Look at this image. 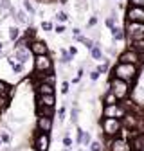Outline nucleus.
<instances>
[{"mask_svg": "<svg viewBox=\"0 0 144 151\" xmlns=\"http://www.w3.org/2000/svg\"><path fill=\"white\" fill-rule=\"evenodd\" d=\"M0 56H2V50H0Z\"/></svg>", "mask_w": 144, "mask_h": 151, "instance_id": "nucleus-46", "label": "nucleus"}, {"mask_svg": "<svg viewBox=\"0 0 144 151\" xmlns=\"http://www.w3.org/2000/svg\"><path fill=\"white\" fill-rule=\"evenodd\" d=\"M49 144H50L49 133L40 131V133L36 135V140H34V149L36 151H49Z\"/></svg>", "mask_w": 144, "mask_h": 151, "instance_id": "nucleus-9", "label": "nucleus"}, {"mask_svg": "<svg viewBox=\"0 0 144 151\" xmlns=\"http://www.w3.org/2000/svg\"><path fill=\"white\" fill-rule=\"evenodd\" d=\"M130 146H132V149H133V151H144V131L133 133Z\"/></svg>", "mask_w": 144, "mask_h": 151, "instance_id": "nucleus-11", "label": "nucleus"}, {"mask_svg": "<svg viewBox=\"0 0 144 151\" xmlns=\"http://www.w3.org/2000/svg\"><path fill=\"white\" fill-rule=\"evenodd\" d=\"M97 70H99L101 74H103V72H106V70H108V63H103V65H99V67H97Z\"/></svg>", "mask_w": 144, "mask_h": 151, "instance_id": "nucleus-35", "label": "nucleus"}, {"mask_svg": "<svg viewBox=\"0 0 144 151\" xmlns=\"http://www.w3.org/2000/svg\"><path fill=\"white\" fill-rule=\"evenodd\" d=\"M0 135H2V140H4L6 144H9V142H11V137H9L7 131H4V133H0Z\"/></svg>", "mask_w": 144, "mask_h": 151, "instance_id": "nucleus-30", "label": "nucleus"}, {"mask_svg": "<svg viewBox=\"0 0 144 151\" xmlns=\"http://www.w3.org/2000/svg\"><path fill=\"white\" fill-rule=\"evenodd\" d=\"M106 25L110 27V29H114L115 25H114V16H110V18H106Z\"/></svg>", "mask_w": 144, "mask_h": 151, "instance_id": "nucleus-34", "label": "nucleus"}, {"mask_svg": "<svg viewBox=\"0 0 144 151\" xmlns=\"http://www.w3.org/2000/svg\"><path fill=\"white\" fill-rule=\"evenodd\" d=\"M124 32H126V31H122V29H119V27H114V29H112L114 40H115V42H121L122 38H124Z\"/></svg>", "mask_w": 144, "mask_h": 151, "instance_id": "nucleus-20", "label": "nucleus"}, {"mask_svg": "<svg viewBox=\"0 0 144 151\" xmlns=\"http://www.w3.org/2000/svg\"><path fill=\"white\" fill-rule=\"evenodd\" d=\"M56 18H58L60 22H67V14H65L63 11H58V13H56Z\"/></svg>", "mask_w": 144, "mask_h": 151, "instance_id": "nucleus-28", "label": "nucleus"}, {"mask_svg": "<svg viewBox=\"0 0 144 151\" xmlns=\"http://www.w3.org/2000/svg\"><path fill=\"white\" fill-rule=\"evenodd\" d=\"M110 151H132V146L126 139H115L110 144Z\"/></svg>", "mask_w": 144, "mask_h": 151, "instance_id": "nucleus-12", "label": "nucleus"}, {"mask_svg": "<svg viewBox=\"0 0 144 151\" xmlns=\"http://www.w3.org/2000/svg\"><path fill=\"white\" fill-rule=\"evenodd\" d=\"M117 101H119V99H117V96H115V93H114L112 90H110V92H108L106 96H104V106H106V104H115Z\"/></svg>", "mask_w": 144, "mask_h": 151, "instance_id": "nucleus-19", "label": "nucleus"}, {"mask_svg": "<svg viewBox=\"0 0 144 151\" xmlns=\"http://www.w3.org/2000/svg\"><path fill=\"white\" fill-rule=\"evenodd\" d=\"M2 47H4V45H2V42H0V50H2Z\"/></svg>", "mask_w": 144, "mask_h": 151, "instance_id": "nucleus-45", "label": "nucleus"}, {"mask_svg": "<svg viewBox=\"0 0 144 151\" xmlns=\"http://www.w3.org/2000/svg\"><path fill=\"white\" fill-rule=\"evenodd\" d=\"M112 76H114V78H119V79H124V81L132 83L133 78L137 76V65L135 63H121L119 61V65L114 68Z\"/></svg>", "mask_w": 144, "mask_h": 151, "instance_id": "nucleus-1", "label": "nucleus"}, {"mask_svg": "<svg viewBox=\"0 0 144 151\" xmlns=\"http://www.w3.org/2000/svg\"><path fill=\"white\" fill-rule=\"evenodd\" d=\"M130 4H132V6H140V7H144V0H130Z\"/></svg>", "mask_w": 144, "mask_h": 151, "instance_id": "nucleus-32", "label": "nucleus"}, {"mask_svg": "<svg viewBox=\"0 0 144 151\" xmlns=\"http://www.w3.org/2000/svg\"><path fill=\"white\" fill-rule=\"evenodd\" d=\"M90 50H92V58L94 60H101L103 58V52H101V49L97 45H94V49H90Z\"/></svg>", "mask_w": 144, "mask_h": 151, "instance_id": "nucleus-23", "label": "nucleus"}, {"mask_svg": "<svg viewBox=\"0 0 144 151\" xmlns=\"http://www.w3.org/2000/svg\"><path fill=\"white\" fill-rule=\"evenodd\" d=\"M78 135H79V137H78V142H79L81 146H88V144H90V135L86 133L85 129H78Z\"/></svg>", "mask_w": 144, "mask_h": 151, "instance_id": "nucleus-18", "label": "nucleus"}, {"mask_svg": "<svg viewBox=\"0 0 144 151\" xmlns=\"http://www.w3.org/2000/svg\"><path fill=\"white\" fill-rule=\"evenodd\" d=\"M9 38H11L13 42H16L18 38H20V31H18V27H11L9 29Z\"/></svg>", "mask_w": 144, "mask_h": 151, "instance_id": "nucleus-21", "label": "nucleus"}, {"mask_svg": "<svg viewBox=\"0 0 144 151\" xmlns=\"http://www.w3.org/2000/svg\"><path fill=\"white\" fill-rule=\"evenodd\" d=\"M103 113H104V117H114V119H122L124 115H126V108L124 106H121V104H106L104 106V110H103Z\"/></svg>", "mask_w": 144, "mask_h": 151, "instance_id": "nucleus-6", "label": "nucleus"}, {"mask_svg": "<svg viewBox=\"0 0 144 151\" xmlns=\"http://www.w3.org/2000/svg\"><path fill=\"white\" fill-rule=\"evenodd\" d=\"M29 49H31V52H32L34 56H42V54H47V52H49L45 42H40V40H32L31 45H29Z\"/></svg>", "mask_w": 144, "mask_h": 151, "instance_id": "nucleus-10", "label": "nucleus"}, {"mask_svg": "<svg viewBox=\"0 0 144 151\" xmlns=\"http://www.w3.org/2000/svg\"><path fill=\"white\" fill-rule=\"evenodd\" d=\"M96 22H97V18H96V16H92V18H90V20H88V25L92 27V25H96Z\"/></svg>", "mask_w": 144, "mask_h": 151, "instance_id": "nucleus-39", "label": "nucleus"}, {"mask_svg": "<svg viewBox=\"0 0 144 151\" xmlns=\"http://www.w3.org/2000/svg\"><path fill=\"white\" fill-rule=\"evenodd\" d=\"M52 129V119L50 117H38V131H49Z\"/></svg>", "mask_w": 144, "mask_h": 151, "instance_id": "nucleus-15", "label": "nucleus"}, {"mask_svg": "<svg viewBox=\"0 0 144 151\" xmlns=\"http://www.w3.org/2000/svg\"><path fill=\"white\" fill-rule=\"evenodd\" d=\"M42 27H43L45 31H50V29H52V24H50V22H43V24H42Z\"/></svg>", "mask_w": 144, "mask_h": 151, "instance_id": "nucleus-37", "label": "nucleus"}, {"mask_svg": "<svg viewBox=\"0 0 144 151\" xmlns=\"http://www.w3.org/2000/svg\"><path fill=\"white\" fill-rule=\"evenodd\" d=\"M79 151H85V149H79Z\"/></svg>", "mask_w": 144, "mask_h": 151, "instance_id": "nucleus-47", "label": "nucleus"}, {"mask_svg": "<svg viewBox=\"0 0 144 151\" xmlns=\"http://www.w3.org/2000/svg\"><path fill=\"white\" fill-rule=\"evenodd\" d=\"M0 142H2V140H0Z\"/></svg>", "mask_w": 144, "mask_h": 151, "instance_id": "nucleus-48", "label": "nucleus"}, {"mask_svg": "<svg viewBox=\"0 0 144 151\" xmlns=\"http://www.w3.org/2000/svg\"><path fill=\"white\" fill-rule=\"evenodd\" d=\"M68 50H70V56H74V54H78V49H76V47H70Z\"/></svg>", "mask_w": 144, "mask_h": 151, "instance_id": "nucleus-40", "label": "nucleus"}, {"mask_svg": "<svg viewBox=\"0 0 144 151\" xmlns=\"http://www.w3.org/2000/svg\"><path fill=\"white\" fill-rule=\"evenodd\" d=\"M110 90L117 96L119 101H122V99L128 97V93H130V83L124 81V79H119V78H114L110 81Z\"/></svg>", "mask_w": 144, "mask_h": 151, "instance_id": "nucleus-2", "label": "nucleus"}, {"mask_svg": "<svg viewBox=\"0 0 144 151\" xmlns=\"http://www.w3.org/2000/svg\"><path fill=\"white\" fill-rule=\"evenodd\" d=\"M119 61L121 63H140V52L135 49H126L121 56H119Z\"/></svg>", "mask_w": 144, "mask_h": 151, "instance_id": "nucleus-7", "label": "nucleus"}, {"mask_svg": "<svg viewBox=\"0 0 144 151\" xmlns=\"http://www.w3.org/2000/svg\"><path fill=\"white\" fill-rule=\"evenodd\" d=\"M90 149H92V151H101V144H99V142H92Z\"/></svg>", "mask_w": 144, "mask_h": 151, "instance_id": "nucleus-31", "label": "nucleus"}, {"mask_svg": "<svg viewBox=\"0 0 144 151\" xmlns=\"http://www.w3.org/2000/svg\"><path fill=\"white\" fill-rule=\"evenodd\" d=\"M7 103H9V99H7V96H0V111H2L6 106H7Z\"/></svg>", "mask_w": 144, "mask_h": 151, "instance_id": "nucleus-26", "label": "nucleus"}, {"mask_svg": "<svg viewBox=\"0 0 144 151\" xmlns=\"http://www.w3.org/2000/svg\"><path fill=\"white\" fill-rule=\"evenodd\" d=\"M139 121H140V119H139L137 115L128 113V111H126V115L122 117V124L128 128V129H137V128H139Z\"/></svg>", "mask_w": 144, "mask_h": 151, "instance_id": "nucleus-13", "label": "nucleus"}, {"mask_svg": "<svg viewBox=\"0 0 144 151\" xmlns=\"http://www.w3.org/2000/svg\"><path fill=\"white\" fill-rule=\"evenodd\" d=\"M58 115H60V119H63V117H65V110H63V108L60 110V113H58Z\"/></svg>", "mask_w": 144, "mask_h": 151, "instance_id": "nucleus-44", "label": "nucleus"}, {"mask_svg": "<svg viewBox=\"0 0 144 151\" xmlns=\"http://www.w3.org/2000/svg\"><path fill=\"white\" fill-rule=\"evenodd\" d=\"M122 128V122L121 119H114V117H104L103 121V131L108 135V137H115Z\"/></svg>", "mask_w": 144, "mask_h": 151, "instance_id": "nucleus-4", "label": "nucleus"}, {"mask_svg": "<svg viewBox=\"0 0 144 151\" xmlns=\"http://www.w3.org/2000/svg\"><path fill=\"white\" fill-rule=\"evenodd\" d=\"M63 144H65V147H70V146H72V139H70V137H65V139H63Z\"/></svg>", "mask_w": 144, "mask_h": 151, "instance_id": "nucleus-36", "label": "nucleus"}, {"mask_svg": "<svg viewBox=\"0 0 144 151\" xmlns=\"http://www.w3.org/2000/svg\"><path fill=\"white\" fill-rule=\"evenodd\" d=\"M16 16H18V22H22V24H25L27 20H25V14L24 13H16Z\"/></svg>", "mask_w": 144, "mask_h": 151, "instance_id": "nucleus-33", "label": "nucleus"}, {"mask_svg": "<svg viewBox=\"0 0 144 151\" xmlns=\"http://www.w3.org/2000/svg\"><path fill=\"white\" fill-rule=\"evenodd\" d=\"M7 92H9V86L4 81H0V96H7Z\"/></svg>", "mask_w": 144, "mask_h": 151, "instance_id": "nucleus-25", "label": "nucleus"}, {"mask_svg": "<svg viewBox=\"0 0 144 151\" xmlns=\"http://www.w3.org/2000/svg\"><path fill=\"white\" fill-rule=\"evenodd\" d=\"M24 6H25V11H27V13L34 14V7H32V4L29 2V0H24Z\"/></svg>", "mask_w": 144, "mask_h": 151, "instance_id": "nucleus-27", "label": "nucleus"}, {"mask_svg": "<svg viewBox=\"0 0 144 151\" xmlns=\"http://www.w3.org/2000/svg\"><path fill=\"white\" fill-rule=\"evenodd\" d=\"M132 47H133L135 50H139V52H144V40H135V42H132Z\"/></svg>", "mask_w": 144, "mask_h": 151, "instance_id": "nucleus-22", "label": "nucleus"}, {"mask_svg": "<svg viewBox=\"0 0 144 151\" xmlns=\"http://www.w3.org/2000/svg\"><path fill=\"white\" fill-rule=\"evenodd\" d=\"M36 113H38V117H52L54 108L47 106V104H42V103H36Z\"/></svg>", "mask_w": 144, "mask_h": 151, "instance_id": "nucleus-14", "label": "nucleus"}, {"mask_svg": "<svg viewBox=\"0 0 144 151\" xmlns=\"http://www.w3.org/2000/svg\"><path fill=\"white\" fill-rule=\"evenodd\" d=\"M78 119V110H72V121Z\"/></svg>", "mask_w": 144, "mask_h": 151, "instance_id": "nucleus-42", "label": "nucleus"}, {"mask_svg": "<svg viewBox=\"0 0 144 151\" xmlns=\"http://www.w3.org/2000/svg\"><path fill=\"white\" fill-rule=\"evenodd\" d=\"M126 20L128 22H142L144 24V7L132 6L128 11H126Z\"/></svg>", "mask_w": 144, "mask_h": 151, "instance_id": "nucleus-8", "label": "nucleus"}, {"mask_svg": "<svg viewBox=\"0 0 144 151\" xmlns=\"http://www.w3.org/2000/svg\"><path fill=\"white\" fill-rule=\"evenodd\" d=\"M34 70L36 72H50L52 70V61L47 54L34 56Z\"/></svg>", "mask_w": 144, "mask_h": 151, "instance_id": "nucleus-5", "label": "nucleus"}, {"mask_svg": "<svg viewBox=\"0 0 144 151\" xmlns=\"http://www.w3.org/2000/svg\"><path fill=\"white\" fill-rule=\"evenodd\" d=\"M61 92H63V93H67V92H68V83H67V81L61 85Z\"/></svg>", "mask_w": 144, "mask_h": 151, "instance_id": "nucleus-38", "label": "nucleus"}, {"mask_svg": "<svg viewBox=\"0 0 144 151\" xmlns=\"http://www.w3.org/2000/svg\"><path fill=\"white\" fill-rule=\"evenodd\" d=\"M99 76H101V72H99V70H94L92 74H90V79H92V81H97Z\"/></svg>", "mask_w": 144, "mask_h": 151, "instance_id": "nucleus-29", "label": "nucleus"}, {"mask_svg": "<svg viewBox=\"0 0 144 151\" xmlns=\"http://www.w3.org/2000/svg\"><path fill=\"white\" fill-rule=\"evenodd\" d=\"M126 34H128L130 42L135 40H144V24L142 22H126Z\"/></svg>", "mask_w": 144, "mask_h": 151, "instance_id": "nucleus-3", "label": "nucleus"}, {"mask_svg": "<svg viewBox=\"0 0 144 151\" xmlns=\"http://www.w3.org/2000/svg\"><path fill=\"white\" fill-rule=\"evenodd\" d=\"M9 63H11V68H13L14 72H22V70H24L22 63H18V61H14V60H9Z\"/></svg>", "mask_w": 144, "mask_h": 151, "instance_id": "nucleus-24", "label": "nucleus"}, {"mask_svg": "<svg viewBox=\"0 0 144 151\" xmlns=\"http://www.w3.org/2000/svg\"><path fill=\"white\" fill-rule=\"evenodd\" d=\"M36 92L42 93V96H45V93H54V85H50V83H38L36 85Z\"/></svg>", "mask_w": 144, "mask_h": 151, "instance_id": "nucleus-17", "label": "nucleus"}, {"mask_svg": "<svg viewBox=\"0 0 144 151\" xmlns=\"http://www.w3.org/2000/svg\"><path fill=\"white\" fill-rule=\"evenodd\" d=\"M36 103H42V104H47V106H54L56 104V97H54V93H38V97H36Z\"/></svg>", "mask_w": 144, "mask_h": 151, "instance_id": "nucleus-16", "label": "nucleus"}, {"mask_svg": "<svg viewBox=\"0 0 144 151\" xmlns=\"http://www.w3.org/2000/svg\"><path fill=\"white\" fill-rule=\"evenodd\" d=\"M70 61V56L68 54H63V63H68Z\"/></svg>", "mask_w": 144, "mask_h": 151, "instance_id": "nucleus-41", "label": "nucleus"}, {"mask_svg": "<svg viewBox=\"0 0 144 151\" xmlns=\"http://www.w3.org/2000/svg\"><path fill=\"white\" fill-rule=\"evenodd\" d=\"M56 32H65V27H63V25H58V27H56Z\"/></svg>", "mask_w": 144, "mask_h": 151, "instance_id": "nucleus-43", "label": "nucleus"}]
</instances>
